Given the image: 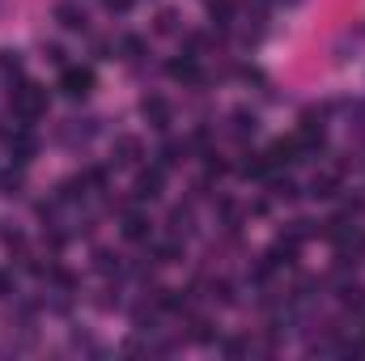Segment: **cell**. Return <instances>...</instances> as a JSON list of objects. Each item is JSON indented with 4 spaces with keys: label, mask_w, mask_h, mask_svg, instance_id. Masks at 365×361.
I'll use <instances>...</instances> for the list:
<instances>
[{
    "label": "cell",
    "mask_w": 365,
    "mask_h": 361,
    "mask_svg": "<svg viewBox=\"0 0 365 361\" xmlns=\"http://www.w3.org/2000/svg\"><path fill=\"white\" fill-rule=\"evenodd\" d=\"M9 106H13V115H17L21 123H34V119L47 115V90L34 86V81H21V86L13 90V98H9Z\"/></svg>",
    "instance_id": "cell-1"
},
{
    "label": "cell",
    "mask_w": 365,
    "mask_h": 361,
    "mask_svg": "<svg viewBox=\"0 0 365 361\" xmlns=\"http://www.w3.org/2000/svg\"><path fill=\"white\" fill-rule=\"evenodd\" d=\"M60 90H64V98H86V93L93 90V73L90 68H64V77H60Z\"/></svg>",
    "instance_id": "cell-2"
},
{
    "label": "cell",
    "mask_w": 365,
    "mask_h": 361,
    "mask_svg": "<svg viewBox=\"0 0 365 361\" xmlns=\"http://www.w3.org/2000/svg\"><path fill=\"white\" fill-rule=\"evenodd\" d=\"M268 158V166H284V162H297L302 158V149H297V136H289V141H276L272 149L264 153Z\"/></svg>",
    "instance_id": "cell-3"
},
{
    "label": "cell",
    "mask_w": 365,
    "mask_h": 361,
    "mask_svg": "<svg viewBox=\"0 0 365 361\" xmlns=\"http://www.w3.org/2000/svg\"><path fill=\"white\" fill-rule=\"evenodd\" d=\"M56 21L64 26V30H86V9L81 4H56Z\"/></svg>",
    "instance_id": "cell-4"
},
{
    "label": "cell",
    "mask_w": 365,
    "mask_h": 361,
    "mask_svg": "<svg viewBox=\"0 0 365 361\" xmlns=\"http://www.w3.org/2000/svg\"><path fill=\"white\" fill-rule=\"evenodd\" d=\"M140 111H145V119H149L153 128H170V106H166L162 98H145Z\"/></svg>",
    "instance_id": "cell-5"
},
{
    "label": "cell",
    "mask_w": 365,
    "mask_h": 361,
    "mask_svg": "<svg viewBox=\"0 0 365 361\" xmlns=\"http://www.w3.org/2000/svg\"><path fill=\"white\" fill-rule=\"evenodd\" d=\"M115 162L119 166H136L140 162V141L136 136H119L115 141Z\"/></svg>",
    "instance_id": "cell-6"
},
{
    "label": "cell",
    "mask_w": 365,
    "mask_h": 361,
    "mask_svg": "<svg viewBox=\"0 0 365 361\" xmlns=\"http://www.w3.org/2000/svg\"><path fill=\"white\" fill-rule=\"evenodd\" d=\"M119 230H123L128 243H140V238H149V217H145V213H128Z\"/></svg>",
    "instance_id": "cell-7"
},
{
    "label": "cell",
    "mask_w": 365,
    "mask_h": 361,
    "mask_svg": "<svg viewBox=\"0 0 365 361\" xmlns=\"http://www.w3.org/2000/svg\"><path fill=\"white\" fill-rule=\"evenodd\" d=\"M170 77H175V81H187V86H200V68H195V56L170 60Z\"/></svg>",
    "instance_id": "cell-8"
},
{
    "label": "cell",
    "mask_w": 365,
    "mask_h": 361,
    "mask_svg": "<svg viewBox=\"0 0 365 361\" xmlns=\"http://www.w3.org/2000/svg\"><path fill=\"white\" fill-rule=\"evenodd\" d=\"M162 195V171H145L136 179V200H158Z\"/></svg>",
    "instance_id": "cell-9"
},
{
    "label": "cell",
    "mask_w": 365,
    "mask_h": 361,
    "mask_svg": "<svg viewBox=\"0 0 365 361\" xmlns=\"http://www.w3.org/2000/svg\"><path fill=\"white\" fill-rule=\"evenodd\" d=\"M208 17L217 26H230L234 21V0H208Z\"/></svg>",
    "instance_id": "cell-10"
},
{
    "label": "cell",
    "mask_w": 365,
    "mask_h": 361,
    "mask_svg": "<svg viewBox=\"0 0 365 361\" xmlns=\"http://www.w3.org/2000/svg\"><path fill=\"white\" fill-rule=\"evenodd\" d=\"M119 51H123V60H140L145 56V39L140 34H123L119 39Z\"/></svg>",
    "instance_id": "cell-11"
},
{
    "label": "cell",
    "mask_w": 365,
    "mask_h": 361,
    "mask_svg": "<svg viewBox=\"0 0 365 361\" xmlns=\"http://www.w3.org/2000/svg\"><path fill=\"white\" fill-rule=\"evenodd\" d=\"M336 187H340V183H336V175H319V179L310 183V195H319V200H331V195H336Z\"/></svg>",
    "instance_id": "cell-12"
},
{
    "label": "cell",
    "mask_w": 365,
    "mask_h": 361,
    "mask_svg": "<svg viewBox=\"0 0 365 361\" xmlns=\"http://www.w3.org/2000/svg\"><path fill=\"white\" fill-rule=\"evenodd\" d=\"M9 149H13V158H17V162H30V153H34V141H30L26 132H17V136L9 141Z\"/></svg>",
    "instance_id": "cell-13"
},
{
    "label": "cell",
    "mask_w": 365,
    "mask_h": 361,
    "mask_svg": "<svg viewBox=\"0 0 365 361\" xmlns=\"http://www.w3.org/2000/svg\"><path fill=\"white\" fill-rule=\"evenodd\" d=\"M179 255H182L179 243H158V260H162V264H175Z\"/></svg>",
    "instance_id": "cell-14"
},
{
    "label": "cell",
    "mask_w": 365,
    "mask_h": 361,
    "mask_svg": "<svg viewBox=\"0 0 365 361\" xmlns=\"http://www.w3.org/2000/svg\"><path fill=\"white\" fill-rule=\"evenodd\" d=\"M0 68L17 77V73H21V56H17V51H0Z\"/></svg>",
    "instance_id": "cell-15"
},
{
    "label": "cell",
    "mask_w": 365,
    "mask_h": 361,
    "mask_svg": "<svg viewBox=\"0 0 365 361\" xmlns=\"http://www.w3.org/2000/svg\"><path fill=\"white\" fill-rule=\"evenodd\" d=\"M0 187H4V195H17V191H21V175H4Z\"/></svg>",
    "instance_id": "cell-16"
},
{
    "label": "cell",
    "mask_w": 365,
    "mask_h": 361,
    "mask_svg": "<svg viewBox=\"0 0 365 361\" xmlns=\"http://www.w3.org/2000/svg\"><path fill=\"white\" fill-rule=\"evenodd\" d=\"M132 4H136V0H102V9H106V13H128Z\"/></svg>",
    "instance_id": "cell-17"
},
{
    "label": "cell",
    "mask_w": 365,
    "mask_h": 361,
    "mask_svg": "<svg viewBox=\"0 0 365 361\" xmlns=\"http://www.w3.org/2000/svg\"><path fill=\"white\" fill-rule=\"evenodd\" d=\"M9 289H13V276H9V272H0V298H9Z\"/></svg>",
    "instance_id": "cell-18"
}]
</instances>
